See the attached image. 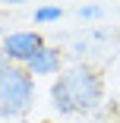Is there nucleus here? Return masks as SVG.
Returning a JSON list of instances; mask_svg holds the SVG:
<instances>
[{
	"label": "nucleus",
	"mask_w": 120,
	"mask_h": 123,
	"mask_svg": "<svg viewBox=\"0 0 120 123\" xmlns=\"http://www.w3.org/2000/svg\"><path fill=\"white\" fill-rule=\"evenodd\" d=\"M54 107L60 114H92L104 98V82L92 66H73L54 82L51 88Z\"/></svg>",
	"instance_id": "1"
},
{
	"label": "nucleus",
	"mask_w": 120,
	"mask_h": 123,
	"mask_svg": "<svg viewBox=\"0 0 120 123\" xmlns=\"http://www.w3.org/2000/svg\"><path fill=\"white\" fill-rule=\"evenodd\" d=\"M35 98V82L29 69L6 66L0 69V117H22L32 107Z\"/></svg>",
	"instance_id": "2"
},
{
	"label": "nucleus",
	"mask_w": 120,
	"mask_h": 123,
	"mask_svg": "<svg viewBox=\"0 0 120 123\" xmlns=\"http://www.w3.org/2000/svg\"><path fill=\"white\" fill-rule=\"evenodd\" d=\"M41 47H44V41H41L38 32H13V35H6V41H3L0 51L6 54V60H22V63H29Z\"/></svg>",
	"instance_id": "3"
},
{
	"label": "nucleus",
	"mask_w": 120,
	"mask_h": 123,
	"mask_svg": "<svg viewBox=\"0 0 120 123\" xmlns=\"http://www.w3.org/2000/svg\"><path fill=\"white\" fill-rule=\"evenodd\" d=\"M60 69V51L57 47H41V51L29 60V76H51V73Z\"/></svg>",
	"instance_id": "4"
},
{
	"label": "nucleus",
	"mask_w": 120,
	"mask_h": 123,
	"mask_svg": "<svg viewBox=\"0 0 120 123\" xmlns=\"http://www.w3.org/2000/svg\"><path fill=\"white\" fill-rule=\"evenodd\" d=\"M60 6H41V10H35V22H54V19H60Z\"/></svg>",
	"instance_id": "5"
},
{
	"label": "nucleus",
	"mask_w": 120,
	"mask_h": 123,
	"mask_svg": "<svg viewBox=\"0 0 120 123\" xmlns=\"http://www.w3.org/2000/svg\"><path fill=\"white\" fill-rule=\"evenodd\" d=\"M79 16H82V19H95V16H101V6H95V3H92V6H82Z\"/></svg>",
	"instance_id": "6"
},
{
	"label": "nucleus",
	"mask_w": 120,
	"mask_h": 123,
	"mask_svg": "<svg viewBox=\"0 0 120 123\" xmlns=\"http://www.w3.org/2000/svg\"><path fill=\"white\" fill-rule=\"evenodd\" d=\"M6 66H10V60H6V54H3V51H0V69H6Z\"/></svg>",
	"instance_id": "7"
},
{
	"label": "nucleus",
	"mask_w": 120,
	"mask_h": 123,
	"mask_svg": "<svg viewBox=\"0 0 120 123\" xmlns=\"http://www.w3.org/2000/svg\"><path fill=\"white\" fill-rule=\"evenodd\" d=\"M117 41H120V32H117Z\"/></svg>",
	"instance_id": "8"
}]
</instances>
